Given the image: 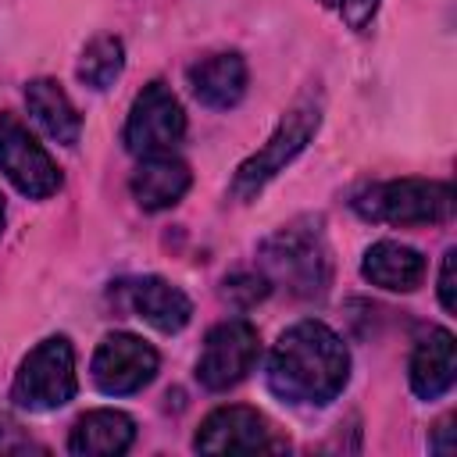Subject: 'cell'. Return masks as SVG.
I'll return each instance as SVG.
<instances>
[{"mask_svg": "<svg viewBox=\"0 0 457 457\" xmlns=\"http://www.w3.org/2000/svg\"><path fill=\"white\" fill-rule=\"evenodd\" d=\"M264 375L278 400L296 407H325L350 378V350L325 321L303 318L278 336Z\"/></svg>", "mask_w": 457, "mask_h": 457, "instance_id": "6da1fadb", "label": "cell"}, {"mask_svg": "<svg viewBox=\"0 0 457 457\" xmlns=\"http://www.w3.org/2000/svg\"><path fill=\"white\" fill-rule=\"evenodd\" d=\"M261 275L271 286H282L289 296L314 300L325 296L332 282V250L321 228V218H300L271 232L261 250Z\"/></svg>", "mask_w": 457, "mask_h": 457, "instance_id": "7a4b0ae2", "label": "cell"}, {"mask_svg": "<svg viewBox=\"0 0 457 457\" xmlns=\"http://www.w3.org/2000/svg\"><path fill=\"white\" fill-rule=\"evenodd\" d=\"M318 125H321V100H318L314 93H307V96H300V100L282 114V121H278L275 132L264 139V146L253 150V154L236 168L228 193H232L239 204L257 200L261 189H264L278 171H286V164H293V161L303 154V146L314 139Z\"/></svg>", "mask_w": 457, "mask_h": 457, "instance_id": "3957f363", "label": "cell"}, {"mask_svg": "<svg viewBox=\"0 0 457 457\" xmlns=\"http://www.w3.org/2000/svg\"><path fill=\"white\" fill-rule=\"evenodd\" d=\"M353 211L378 225H439L453 214V186L439 179H389L357 193Z\"/></svg>", "mask_w": 457, "mask_h": 457, "instance_id": "277c9868", "label": "cell"}, {"mask_svg": "<svg viewBox=\"0 0 457 457\" xmlns=\"http://www.w3.org/2000/svg\"><path fill=\"white\" fill-rule=\"evenodd\" d=\"M75 389H79L75 346L64 336H46L25 353L11 396L25 411H57L75 396Z\"/></svg>", "mask_w": 457, "mask_h": 457, "instance_id": "5b68a950", "label": "cell"}, {"mask_svg": "<svg viewBox=\"0 0 457 457\" xmlns=\"http://www.w3.org/2000/svg\"><path fill=\"white\" fill-rule=\"evenodd\" d=\"M0 171L29 200H46L61 189V171L50 150L11 111L0 114Z\"/></svg>", "mask_w": 457, "mask_h": 457, "instance_id": "8992f818", "label": "cell"}, {"mask_svg": "<svg viewBox=\"0 0 457 457\" xmlns=\"http://www.w3.org/2000/svg\"><path fill=\"white\" fill-rule=\"evenodd\" d=\"M182 136H186V111L171 93V86L164 82L143 86L125 118V132H121L125 150L136 157L168 154Z\"/></svg>", "mask_w": 457, "mask_h": 457, "instance_id": "52a82bcc", "label": "cell"}, {"mask_svg": "<svg viewBox=\"0 0 457 457\" xmlns=\"http://www.w3.org/2000/svg\"><path fill=\"white\" fill-rule=\"evenodd\" d=\"M261 357V336L246 318H228L214 325L196 357V378L211 393H225L239 386Z\"/></svg>", "mask_w": 457, "mask_h": 457, "instance_id": "ba28073f", "label": "cell"}, {"mask_svg": "<svg viewBox=\"0 0 457 457\" xmlns=\"http://www.w3.org/2000/svg\"><path fill=\"white\" fill-rule=\"evenodd\" d=\"M157 368H161V357L146 339H139L132 332H111L100 339L89 375L100 393L129 396V393H139L143 386H150Z\"/></svg>", "mask_w": 457, "mask_h": 457, "instance_id": "9c48e42d", "label": "cell"}, {"mask_svg": "<svg viewBox=\"0 0 457 457\" xmlns=\"http://www.w3.org/2000/svg\"><path fill=\"white\" fill-rule=\"evenodd\" d=\"M200 453H261V450H282L286 439L275 436L271 421L243 403L218 407L200 421V432L193 439Z\"/></svg>", "mask_w": 457, "mask_h": 457, "instance_id": "30bf717a", "label": "cell"}, {"mask_svg": "<svg viewBox=\"0 0 457 457\" xmlns=\"http://www.w3.org/2000/svg\"><path fill=\"white\" fill-rule=\"evenodd\" d=\"M193 186V171L182 157H175L171 150L168 154H150V157H139L132 179H129V189L136 196V204L143 211H168L175 207Z\"/></svg>", "mask_w": 457, "mask_h": 457, "instance_id": "8fae6325", "label": "cell"}, {"mask_svg": "<svg viewBox=\"0 0 457 457\" xmlns=\"http://www.w3.org/2000/svg\"><path fill=\"white\" fill-rule=\"evenodd\" d=\"M407 378H411L414 396H421V400H439L453 389L457 353H453V332L450 328H428V336L418 339L411 364H407Z\"/></svg>", "mask_w": 457, "mask_h": 457, "instance_id": "7c38bea8", "label": "cell"}, {"mask_svg": "<svg viewBox=\"0 0 457 457\" xmlns=\"http://www.w3.org/2000/svg\"><path fill=\"white\" fill-rule=\"evenodd\" d=\"M132 439H136V421L125 411L96 407L71 425L68 450L75 457H118L132 446Z\"/></svg>", "mask_w": 457, "mask_h": 457, "instance_id": "4fadbf2b", "label": "cell"}, {"mask_svg": "<svg viewBox=\"0 0 457 457\" xmlns=\"http://www.w3.org/2000/svg\"><path fill=\"white\" fill-rule=\"evenodd\" d=\"M189 89L204 107L228 111L246 93V61L236 50L211 54L189 68Z\"/></svg>", "mask_w": 457, "mask_h": 457, "instance_id": "5bb4252c", "label": "cell"}, {"mask_svg": "<svg viewBox=\"0 0 457 457\" xmlns=\"http://www.w3.org/2000/svg\"><path fill=\"white\" fill-rule=\"evenodd\" d=\"M361 275L378 286V289H389V293H414L425 278V257L400 243V239H378L364 250V261H361Z\"/></svg>", "mask_w": 457, "mask_h": 457, "instance_id": "9a60e30c", "label": "cell"}, {"mask_svg": "<svg viewBox=\"0 0 457 457\" xmlns=\"http://www.w3.org/2000/svg\"><path fill=\"white\" fill-rule=\"evenodd\" d=\"M129 300H132L136 318H143V321L154 325L157 332H179V328H186L189 318H193L189 296H186L175 282H168V278H161V275L139 278V282L132 286Z\"/></svg>", "mask_w": 457, "mask_h": 457, "instance_id": "2e32d148", "label": "cell"}, {"mask_svg": "<svg viewBox=\"0 0 457 457\" xmlns=\"http://www.w3.org/2000/svg\"><path fill=\"white\" fill-rule=\"evenodd\" d=\"M25 104H29V114L32 121L57 143L64 146H75L79 143V132H82V118L71 104V96L61 89L57 79H32L25 86Z\"/></svg>", "mask_w": 457, "mask_h": 457, "instance_id": "e0dca14e", "label": "cell"}, {"mask_svg": "<svg viewBox=\"0 0 457 457\" xmlns=\"http://www.w3.org/2000/svg\"><path fill=\"white\" fill-rule=\"evenodd\" d=\"M75 71H79V82H86L89 89L114 86L121 79V71H125V43L118 36H96V39H89Z\"/></svg>", "mask_w": 457, "mask_h": 457, "instance_id": "ac0fdd59", "label": "cell"}, {"mask_svg": "<svg viewBox=\"0 0 457 457\" xmlns=\"http://www.w3.org/2000/svg\"><path fill=\"white\" fill-rule=\"evenodd\" d=\"M268 289H271V282H268L261 271H257V275L239 271V275L225 278V296H232V300H239V303H253V300L268 296Z\"/></svg>", "mask_w": 457, "mask_h": 457, "instance_id": "d6986e66", "label": "cell"}, {"mask_svg": "<svg viewBox=\"0 0 457 457\" xmlns=\"http://www.w3.org/2000/svg\"><path fill=\"white\" fill-rule=\"evenodd\" d=\"M321 4H328V7H336L339 11V18L350 25V29H368V21L375 18V11H378V4L382 0H321Z\"/></svg>", "mask_w": 457, "mask_h": 457, "instance_id": "ffe728a7", "label": "cell"}, {"mask_svg": "<svg viewBox=\"0 0 457 457\" xmlns=\"http://www.w3.org/2000/svg\"><path fill=\"white\" fill-rule=\"evenodd\" d=\"M453 261H457V250H446L443 253V268H439V303L443 311H457V286H453Z\"/></svg>", "mask_w": 457, "mask_h": 457, "instance_id": "44dd1931", "label": "cell"}, {"mask_svg": "<svg viewBox=\"0 0 457 457\" xmlns=\"http://www.w3.org/2000/svg\"><path fill=\"white\" fill-rule=\"evenodd\" d=\"M4 218H7V211H4V196H0V232H4Z\"/></svg>", "mask_w": 457, "mask_h": 457, "instance_id": "7402d4cb", "label": "cell"}]
</instances>
